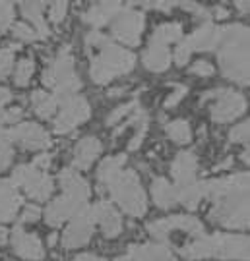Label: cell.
<instances>
[{"instance_id": "6da1fadb", "label": "cell", "mask_w": 250, "mask_h": 261, "mask_svg": "<svg viewBox=\"0 0 250 261\" xmlns=\"http://www.w3.org/2000/svg\"><path fill=\"white\" fill-rule=\"evenodd\" d=\"M208 197L213 207L210 219L227 228L248 226V174L239 172L208 182Z\"/></svg>"}, {"instance_id": "7a4b0ae2", "label": "cell", "mask_w": 250, "mask_h": 261, "mask_svg": "<svg viewBox=\"0 0 250 261\" xmlns=\"http://www.w3.org/2000/svg\"><path fill=\"white\" fill-rule=\"evenodd\" d=\"M85 47L87 50H95L92 56V68L89 74L95 84H109L115 77L132 72L136 64V56L130 50H124L122 47L115 45L107 35L99 31H92L85 37Z\"/></svg>"}, {"instance_id": "3957f363", "label": "cell", "mask_w": 250, "mask_h": 261, "mask_svg": "<svg viewBox=\"0 0 250 261\" xmlns=\"http://www.w3.org/2000/svg\"><path fill=\"white\" fill-rule=\"evenodd\" d=\"M217 58L227 80L239 85H248V28L241 23L223 25Z\"/></svg>"}, {"instance_id": "277c9868", "label": "cell", "mask_w": 250, "mask_h": 261, "mask_svg": "<svg viewBox=\"0 0 250 261\" xmlns=\"http://www.w3.org/2000/svg\"><path fill=\"white\" fill-rule=\"evenodd\" d=\"M180 255L186 259H248V238L246 236H231V234H212L200 236L194 242L186 244L180 250Z\"/></svg>"}, {"instance_id": "5b68a950", "label": "cell", "mask_w": 250, "mask_h": 261, "mask_svg": "<svg viewBox=\"0 0 250 261\" xmlns=\"http://www.w3.org/2000/svg\"><path fill=\"white\" fill-rule=\"evenodd\" d=\"M101 186L109 188L112 199L122 207L124 213L132 217H142L148 209L146 192L142 188L138 174L128 168H121L111 178H107Z\"/></svg>"}, {"instance_id": "8992f818", "label": "cell", "mask_w": 250, "mask_h": 261, "mask_svg": "<svg viewBox=\"0 0 250 261\" xmlns=\"http://www.w3.org/2000/svg\"><path fill=\"white\" fill-rule=\"evenodd\" d=\"M43 84L51 89H55L56 101L66 99L76 95V91H80V77L76 75L74 70V56L70 53V48L64 47L51 64L45 68L43 72Z\"/></svg>"}, {"instance_id": "52a82bcc", "label": "cell", "mask_w": 250, "mask_h": 261, "mask_svg": "<svg viewBox=\"0 0 250 261\" xmlns=\"http://www.w3.org/2000/svg\"><path fill=\"white\" fill-rule=\"evenodd\" d=\"M16 188H24L26 194L37 201H45L53 194V180L43 170L35 168L33 165H21L14 170V174L8 178Z\"/></svg>"}, {"instance_id": "ba28073f", "label": "cell", "mask_w": 250, "mask_h": 261, "mask_svg": "<svg viewBox=\"0 0 250 261\" xmlns=\"http://www.w3.org/2000/svg\"><path fill=\"white\" fill-rule=\"evenodd\" d=\"M144 25H146V19H144L142 12L134 10L132 6H122L111 21L112 37L124 45H128V47H136V45H140Z\"/></svg>"}, {"instance_id": "9c48e42d", "label": "cell", "mask_w": 250, "mask_h": 261, "mask_svg": "<svg viewBox=\"0 0 250 261\" xmlns=\"http://www.w3.org/2000/svg\"><path fill=\"white\" fill-rule=\"evenodd\" d=\"M213 99V105L210 112L215 122H231L239 118L242 112L246 111V99L241 93L233 91V89H213L210 93L204 95V101Z\"/></svg>"}, {"instance_id": "30bf717a", "label": "cell", "mask_w": 250, "mask_h": 261, "mask_svg": "<svg viewBox=\"0 0 250 261\" xmlns=\"http://www.w3.org/2000/svg\"><path fill=\"white\" fill-rule=\"evenodd\" d=\"M92 114L89 103L80 97V95H72L60 99V112L55 120V132L56 134H68L72 132L76 126H80L82 122H85Z\"/></svg>"}, {"instance_id": "8fae6325", "label": "cell", "mask_w": 250, "mask_h": 261, "mask_svg": "<svg viewBox=\"0 0 250 261\" xmlns=\"http://www.w3.org/2000/svg\"><path fill=\"white\" fill-rule=\"evenodd\" d=\"M148 230L153 238L157 240H165L167 236L175 230L186 232L194 238L204 236V224L200 223L196 217H186V215H175V217H167V219H159L148 224Z\"/></svg>"}, {"instance_id": "7c38bea8", "label": "cell", "mask_w": 250, "mask_h": 261, "mask_svg": "<svg viewBox=\"0 0 250 261\" xmlns=\"http://www.w3.org/2000/svg\"><path fill=\"white\" fill-rule=\"evenodd\" d=\"M8 138L12 143H18L19 147L29 151H39L47 149L51 145V138L45 132V128H41L35 122H24V124H16L14 128H10Z\"/></svg>"}, {"instance_id": "4fadbf2b", "label": "cell", "mask_w": 250, "mask_h": 261, "mask_svg": "<svg viewBox=\"0 0 250 261\" xmlns=\"http://www.w3.org/2000/svg\"><path fill=\"white\" fill-rule=\"evenodd\" d=\"M93 226H95V223H93L92 211L87 205L85 211L74 217L72 223L68 224V228L62 234V246L64 248H82V246H85L92 238Z\"/></svg>"}, {"instance_id": "5bb4252c", "label": "cell", "mask_w": 250, "mask_h": 261, "mask_svg": "<svg viewBox=\"0 0 250 261\" xmlns=\"http://www.w3.org/2000/svg\"><path fill=\"white\" fill-rule=\"evenodd\" d=\"M87 209V201L76 199L72 196H60L56 197L51 205L47 207L45 211V221L51 226H58L60 223H64L68 219H74L78 215Z\"/></svg>"}, {"instance_id": "9a60e30c", "label": "cell", "mask_w": 250, "mask_h": 261, "mask_svg": "<svg viewBox=\"0 0 250 261\" xmlns=\"http://www.w3.org/2000/svg\"><path fill=\"white\" fill-rule=\"evenodd\" d=\"M89 211H92L93 223L101 226L103 234L107 238H115V236L121 234L122 230L121 215H119V211L109 201H97L95 205H89Z\"/></svg>"}, {"instance_id": "2e32d148", "label": "cell", "mask_w": 250, "mask_h": 261, "mask_svg": "<svg viewBox=\"0 0 250 261\" xmlns=\"http://www.w3.org/2000/svg\"><path fill=\"white\" fill-rule=\"evenodd\" d=\"M12 248H14V252L18 253L19 257H24V259L37 261L45 255L41 240H39L35 234L26 232L21 224H18V226L12 230Z\"/></svg>"}, {"instance_id": "e0dca14e", "label": "cell", "mask_w": 250, "mask_h": 261, "mask_svg": "<svg viewBox=\"0 0 250 261\" xmlns=\"http://www.w3.org/2000/svg\"><path fill=\"white\" fill-rule=\"evenodd\" d=\"M186 45L190 50H217L219 41H221V28L215 25L213 21H204L196 29L190 37H186Z\"/></svg>"}, {"instance_id": "ac0fdd59", "label": "cell", "mask_w": 250, "mask_h": 261, "mask_svg": "<svg viewBox=\"0 0 250 261\" xmlns=\"http://www.w3.org/2000/svg\"><path fill=\"white\" fill-rule=\"evenodd\" d=\"M117 261H176L173 252L163 244H142L132 246Z\"/></svg>"}, {"instance_id": "d6986e66", "label": "cell", "mask_w": 250, "mask_h": 261, "mask_svg": "<svg viewBox=\"0 0 250 261\" xmlns=\"http://www.w3.org/2000/svg\"><path fill=\"white\" fill-rule=\"evenodd\" d=\"M198 161L192 151H180L171 165V176L175 180V186H186L196 182Z\"/></svg>"}, {"instance_id": "ffe728a7", "label": "cell", "mask_w": 250, "mask_h": 261, "mask_svg": "<svg viewBox=\"0 0 250 261\" xmlns=\"http://www.w3.org/2000/svg\"><path fill=\"white\" fill-rule=\"evenodd\" d=\"M24 205V199L18 194V188L10 182L8 178L0 180V221H14L19 207Z\"/></svg>"}, {"instance_id": "44dd1931", "label": "cell", "mask_w": 250, "mask_h": 261, "mask_svg": "<svg viewBox=\"0 0 250 261\" xmlns=\"http://www.w3.org/2000/svg\"><path fill=\"white\" fill-rule=\"evenodd\" d=\"M121 8V2H97L83 14V21L93 28H103V25L111 23Z\"/></svg>"}, {"instance_id": "7402d4cb", "label": "cell", "mask_w": 250, "mask_h": 261, "mask_svg": "<svg viewBox=\"0 0 250 261\" xmlns=\"http://www.w3.org/2000/svg\"><path fill=\"white\" fill-rule=\"evenodd\" d=\"M142 62L149 72H163L171 64V55H169V45H163L159 41H149L148 50L142 56Z\"/></svg>"}, {"instance_id": "603a6c76", "label": "cell", "mask_w": 250, "mask_h": 261, "mask_svg": "<svg viewBox=\"0 0 250 261\" xmlns=\"http://www.w3.org/2000/svg\"><path fill=\"white\" fill-rule=\"evenodd\" d=\"M101 149L103 145L97 138H92V136L82 138L74 149V167L82 168V170L89 168L93 161L101 155Z\"/></svg>"}, {"instance_id": "cb8c5ba5", "label": "cell", "mask_w": 250, "mask_h": 261, "mask_svg": "<svg viewBox=\"0 0 250 261\" xmlns=\"http://www.w3.org/2000/svg\"><path fill=\"white\" fill-rule=\"evenodd\" d=\"M60 186L64 190V196H72L76 199H82V201H87V197L92 194L89 184L76 172L74 168H64L60 172Z\"/></svg>"}, {"instance_id": "d4e9b609", "label": "cell", "mask_w": 250, "mask_h": 261, "mask_svg": "<svg viewBox=\"0 0 250 261\" xmlns=\"http://www.w3.org/2000/svg\"><path fill=\"white\" fill-rule=\"evenodd\" d=\"M176 188V199L178 203L186 205L188 209H196L198 203L208 197V182H192L186 186H175Z\"/></svg>"}, {"instance_id": "484cf974", "label": "cell", "mask_w": 250, "mask_h": 261, "mask_svg": "<svg viewBox=\"0 0 250 261\" xmlns=\"http://www.w3.org/2000/svg\"><path fill=\"white\" fill-rule=\"evenodd\" d=\"M151 196H153V201L155 205H159L161 209H169L178 203L176 199V188L173 184H169V180L165 178H153L151 182Z\"/></svg>"}, {"instance_id": "4316f807", "label": "cell", "mask_w": 250, "mask_h": 261, "mask_svg": "<svg viewBox=\"0 0 250 261\" xmlns=\"http://www.w3.org/2000/svg\"><path fill=\"white\" fill-rule=\"evenodd\" d=\"M43 2H21V14L33 23L35 33L39 39H47L51 35V31L47 28L45 19H43Z\"/></svg>"}, {"instance_id": "83f0119b", "label": "cell", "mask_w": 250, "mask_h": 261, "mask_svg": "<svg viewBox=\"0 0 250 261\" xmlns=\"http://www.w3.org/2000/svg\"><path fill=\"white\" fill-rule=\"evenodd\" d=\"M31 105H33V111L37 112V116L41 118H53V114L58 109V101H56L55 95L45 93V91H33L31 95Z\"/></svg>"}, {"instance_id": "f1b7e54d", "label": "cell", "mask_w": 250, "mask_h": 261, "mask_svg": "<svg viewBox=\"0 0 250 261\" xmlns=\"http://www.w3.org/2000/svg\"><path fill=\"white\" fill-rule=\"evenodd\" d=\"M183 37V25L176 23V21H169V23H161L155 31L151 39L153 41H159L163 45H169V43H175V41H180Z\"/></svg>"}, {"instance_id": "f546056e", "label": "cell", "mask_w": 250, "mask_h": 261, "mask_svg": "<svg viewBox=\"0 0 250 261\" xmlns=\"http://www.w3.org/2000/svg\"><path fill=\"white\" fill-rule=\"evenodd\" d=\"M165 132L171 140L175 141V143H180V145L190 143V140H192V130H190V124L186 120L169 122L165 126Z\"/></svg>"}, {"instance_id": "4dcf8cb0", "label": "cell", "mask_w": 250, "mask_h": 261, "mask_svg": "<svg viewBox=\"0 0 250 261\" xmlns=\"http://www.w3.org/2000/svg\"><path fill=\"white\" fill-rule=\"evenodd\" d=\"M124 163H126V155H117V157L105 159L101 165H99V170H97L99 184H103L107 178H111L115 172H119L121 168H124Z\"/></svg>"}, {"instance_id": "1f68e13d", "label": "cell", "mask_w": 250, "mask_h": 261, "mask_svg": "<svg viewBox=\"0 0 250 261\" xmlns=\"http://www.w3.org/2000/svg\"><path fill=\"white\" fill-rule=\"evenodd\" d=\"M33 72H35V62L31 58L19 60L18 64H16V70H14V82H16V85H19V87L28 85Z\"/></svg>"}, {"instance_id": "d6a6232c", "label": "cell", "mask_w": 250, "mask_h": 261, "mask_svg": "<svg viewBox=\"0 0 250 261\" xmlns=\"http://www.w3.org/2000/svg\"><path fill=\"white\" fill-rule=\"evenodd\" d=\"M12 159H14L12 141L8 138V132L0 126V172H4L12 165Z\"/></svg>"}, {"instance_id": "836d02e7", "label": "cell", "mask_w": 250, "mask_h": 261, "mask_svg": "<svg viewBox=\"0 0 250 261\" xmlns=\"http://www.w3.org/2000/svg\"><path fill=\"white\" fill-rule=\"evenodd\" d=\"M138 109V103L136 101H130V103H124L121 107H117L115 111L109 114V118H107V126H115V124H119L122 118H126L130 112H134Z\"/></svg>"}, {"instance_id": "e575fe53", "label": "cell", "mask_w": 250, "mask_h": 261, "mask_svg": "<svg viewBox=\"0 0 250 261\" xmlns=\"http://www.w3.org/2000/svg\"><path fill=\"white\" fill-rule=\"evenodd\" d=\"M12 35L14 37L21 39V41H35L37 37V33H35V29H31L28 23H24V21H18V23H12Z\"/></svg>"}, {"instance_id": "d590c367", "label": "cell", "mask_w": 250, "mask_h": 261, "mask_svg": "<svg viewBox=\"0 0 250 261\" xmlns=\"http://www.w3.org/2000/svg\"><path fill=\"white\" fill-rule=\"evenodd\" d=\"M248 128H250L248 120L239 124V126H235L229 132V141H233V143H248V134H250Z\"/></svg>"}, {"instance_id": "8d00e7d4", "label": "cell", "mask_w": 250, "mask_h": 261, "mask_svg": "<svg viewBox=\"0 0 250 261\" xmlns=\"http://www.w3.org/2000/svg\"><path fill=\"white\" fill-rule=\"evenodd\" d=\"M14 66V53L10 48H0V80H4L12 72Z\"/></svg>"}, {"instance_id": "74e56055", "label": "cell", "mask_w": 250, "mask_h": 261, "mask_svg": "<svg viewBox=\"0 0 250 261\" xmlns=\"http://www.w3.org/2000/svg\"><path fill=\"white\" fill-rule=\"evenodd\" d=\"M14 23V6L12 2H0V29H8Z\"/></svg>"}, {"instance_id": "f35d334b", "label": "cell", "mask_w": 250, "mask_h": 261, "mask_svg": "<svg viewBox=\"0 0 250 261\" xmlns=\"http://www.w3.org/2000/svg\"><path fill=\"white\" fill-rule=\"evenodd\" d=\"M146 130H148V116L144 114V116L138 120V132L134 134V138H132V140H130V143H128L130 151L138 149L140 145H142V140H144V136H146Z\"/></svg>"}, {"instance_id": "ab89813d", "label": "cell", "mask_w": 250, "mask_h": 261, "mask_svg": "<svg viewBox=\"0 0 250 261\" xmlns=\"http://www.w3.org/2000/svg\"><path fill=\"white\" fill-rule=\"evenodd\" d=\"M24 116V111L19 109V107H14V109H2L0 111V126H4V124H16L19 122V118Z\"/></svg>"}, {"instance_id": "60d3db41", "label": "cell", "mask_w": 250, "mask_h": 261, "mask_svg": "<svg viewBox=\"0 0 250 261\" xmlns=\"http://www.w3.org/2000/svg\"><path fill=\"white\" fill-rule=\"evenodd\" d=\"M66 12H68V2H53L49 8V18L53 23H60L66 18Z\"/></svg>"}, {"instance_id": "b9f144b4", "label": "cell", "mask_w": 250, "mask_h": 261, "mask_svg": "<svg viewBox=\"0 0 250 261\" xmlns=\"http://www.w3.org/2000/svg\"><path fill=\"white\" fill-rule=\"evenodd\" d=\"M188 72L194 75H200V77H206V75H212L213 74V66L206 60H198L194 64L188 68Z\"/></svg>"}, {"instance_id": "7bdbcfd3", "label": "cell", "mask_w": 250, "mask_h": 261, "mask_svg": "<svg viewBox=\"0 0 250 261\" xmlns=\"http://www.w3.org/2000/svg\"><path fill=\"white\" fill-rule=\"evenodd\" d=\"M190 55H192V50L186 45V41H183V43L175 48V62L178 66H185L186 62L190 60Z\"/></svg>"}, {"instance_id": "ee69618b", "label": "cell", "mask_w": 250, "mask_h": 261, "mask_svg": "<svg viewBox=\"0 0 250 261\" xmlns=\"http://www.w3.org/2000/svg\"><path fill=\"white\" fill-rule=\"evenodd\" d=\"M39 217H41V209L37 205H28L24 215H21V219H19V223H35V221H39Z\"/></svg>"}, {"instance_id": "f6af8a7d", "label": "cell", "mask_w": 250, "mask_h": 261, "mask_svg": "<svg viewBox=\"0 0 250 261\" xmlns=\"http://www.w3.org/2000/svg\"><path fill=\"white\" fill-rule=\"evenodd\" d=\"M185 95H186V87H185V85H176L175 91H173V93H171V97H169V99L165 101V109H171V107H175V105L178 103V101H180Z\"/></svg>"}, {"instance_id": "bcb514c9", "label": "cell", "mask_w": 250, "mask_h": 261, "mask_svg": "<svg viewBox=\"0 0 250 261\" xmlns=\"http://www.w3.org/2000/svg\"><path fill=\"white\" fill-rule=\"evenodd\" d=\"M35 168H39V170H43L45 172L47 168H49V165H51V155H39L33 163H31Z\"/></svg>"}, {"instance_id": "7dc6e473", "label": "cell", "mask_w": 250, "mask_h": 261, "mask_svg": "<svg viewBox=\"0 0 250 261\" xmlns=\"http://www.w3.org/2000/svg\"><path fill=\"white\" fill-rule=\"evenodd\" d=\"M10 99H12V93H10L6 87H0V111L4 109V105L10 103Z\"/></svg>"}, {"instance_id": "c3c4849f", "label": "cell", "mask_w": 250, "mask_h": 261, "mask_svg": "<svg viewBox=\"0 0 250 261\" xmlns=\"http://www.w3.org/2000/svg\"><path fill=\"white\" fill-rule=\"evenodd\" d=\"M74 261H105L103 257H97V255H93V253H82V255H78Z\"/></svg>"}, {"instance_id": "681fc988", "label": "cell", "mask_w": 250, "mask_h": 261, "mask_svg": "<svg viewBox=\"0 0 250 261\" xmlns=\"http://www.w3.org/2000/svg\"><path fill=\"white\" fill-rule=\"evenodd\" d=\"M213 14H215V19H223V18H227V10L221 8V6H217V8L213 10Z\"/></svg>"}, {"instance_id": "f907efd6", "label": "cell", "mask_w": 250, "mask_h": 261, "mask_svg": "<svg viewBox=\"0 0 250 261\" xmlns=\"http://www.w3.org/2000/svg\"><path fill=\"white\" fill-rule=\"evenodd\" d=\"M237 4V8L241 10L242 14H246L248 12V2H242V0H239V2H235Z\"/></svg>"}, {"instance_id": "816d5d0a", "label": "cell", "mask_w": 250, "mask_h": 261, "mask_svg": "<svg viewBox=\"0 0 250 261\" xmlns=\"http://www.w3.org/2000/svg\"><path fill=\"white\" fill-rule=\"evenodd\" d=\"M6 240H8V230L4 226H0V244H6Z\"/></svg>"}, {"instance_id": "f5cc1de1", "label": "cell", "mask_w": 250, "mask_h": 261, "mask_svg": "<svg viewBox=\"0 0 250 261\" xmlns=\"http://www.w3.org/2000/svg\"><path fill=\"white\" fill-rule=\"evenodd\" d=\"M49 244H51V246H55V244H56V234H51V238H49Z\"/></svg>"}]
</instances>
